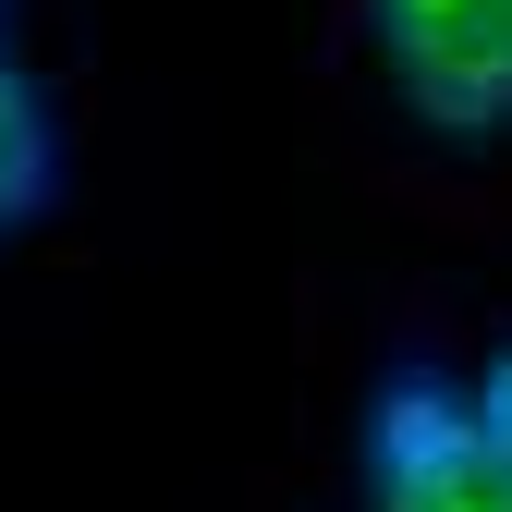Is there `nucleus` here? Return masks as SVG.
<instances>
[{"mask_svg":"<svg viewBox=\"0 0 512 512\" xmlns=\"http://www.w3.org/2000/svg\"><path fill=\"white\" fill-rule=\"evenodd\" d=\"M366 488L378 512H512V439L452 378H391L366 415Z\"/></svg>","mask_w":512,"mask_h":512,"instance_id":"1","label":"nucleus"},{"mask_svg":"<svg viewBox=\"0 0 512 512\" xmlns=\"http://www.w3.org/2000/svg\"><path fill=\"white\" fill-rule=\"evenodd\" d=\"M378 49L427 122H500L512 110V0H366Z\"/></svg>","mask_w":512,"mask_h":512,"instance_id":"2","label":"nucleus"},{"mask_svg":"<svg viewBox=\"0 0 512 512\" xmlns=\"http://www.w3.org/2000/svg\"><path fill=\"white\" fill-rule=\"evenodd\" d=\"M25 208H49V110L0 49V220H25Z\"/></svg>","mask_w":512,"mask_h":512,"instance_id":"3","label":"nucleus"},{"mask_svg":"<svg viewBox=\"0 0 512 512\" xmlns=\"http://www.w3.org/2000/svg\"><path fill=\"white\" fill-rule=\"evenodd\" d=\"M476 415H488V427H500V439H512V342H500V354H488V391H476Z\"/></svg>","mask_w":512,"mask_h":512,"instance_id":"4","label":"nucleus"}]
</instances>
